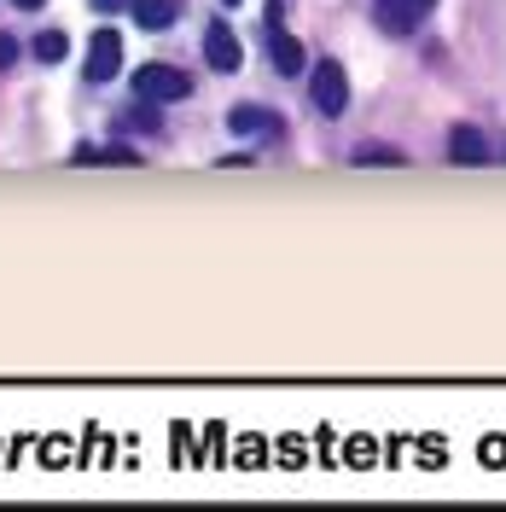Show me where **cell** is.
<instances>
[{
    "mask_svg": "<svg viewBox=\"0 0 506 512\" xmlns=\"http://www.w3.org/2000/svg\"><path fill=\"white\" fill-rule=\"evenodd\" d=\"M285 12H280V0H268V30H262V41H268V59H274V70H280V76H303V41H297V35L285 30L280 24Z\"/></svg>",
    "mask_w": 506,
    "mask_h": 512,
    "instance_id": "cell-1",
    "label": "cell"
},
{
    "mask_svg": "<svg viewBox=\"0 0 506 512\" xmlns=\"http://www.w3.org/2000/svg\"><path fill=\"white\" fill-rule=\"evenodd\" d=\"M134 94L152 99V105H169V99H187L192 82L175 64H140V70H134Z\"/></svg>",
    "mask_w": 506,
    "mask_h": 512,
    "instance_id": "cell-2",
    "label": "cell"
},
{
    "mask_svg": "<svg viewBox=\"0 0 506 512\" xmlns=\"http://www.w3.org/2000/svg\"><path fill=\"white\" fill-rule=\"evenodd\" d=\"M309 99H315L320 117H344V105H349V76H344V64L320 59V70L309 76Z\"/></svg>",
    "mask_w": 506,
    "mask_h": 512,
    "instance_id": "cell-3",
    "label": "cell"
},
{
    "mask_svg": "<svg viewBox=\"0 0 506 512\" xmlns=\"http://www.w3.org/2000/svg\"><path fill=\"white\" fill-rule=\"evenodd\" d=\"M204 59H210V70H222V76H233V70L245 64V47H239V35L227 30V18H216V24L204 30Z\"/></svg>",
    "mask_w": 506,
    "mask_h": 512,
    "instance_id": "cell-4",
    "label": "cell"
},
{
    "mask_svg": "<svg viewBox=\"0 0 506 512\" xmlns=\"http://www.w3.org/2000/svg\"><path fill=\"white\" fill-rule=\"evenodd\" d=\"M123 70V35L117 30H99L88 41V82H111Z\"/></svg>",
    "mask_w": 506,
    "mask_h": 512,
    "instance_id": "cell-5",
    "label": "cell"
},
{
    "mask_svg": "<svg viewBox=\"0 0 506 512\" xmlns=\"http://www.w3.org/2000/svg\"><path fill=\"white\" fill-rule=\"evenodd\" d=\"M448 158L454 163H466V169H477V163H489V146H483V134H477V128H454V134H448Z\"/></svg>",
    "mask_w": 506,
    "mask_h": 512,
    "instance_id": "cell-6",
    "label": "cell"
},
{
    "mask_svg": "<svg viewBox=\"0 0 506 512\" xmlns=\"http://www.w3.org/2000/svg\"><path fill=\"white\" fill-rule=\"evenodd\" d=\"M181 18V0H134V24L140 30H169Z\"/></svg>",
    "mask_w": 506,
    "mask_h": 512,
    "instance_id": "cell-7",
    "label": "cell"
},
{
    "mask_svg": "<svg viewBox=\"0 0 506 512\" xmlns=\"http://www.w3.org/2000/svg\"><path fill=\"white\" fill-rule=\"evenodd\" d=\"M379 24L390 35H408L413 24H419V6H413V0H379Z\"/></svg>",
    "mask_w": 506,
    "mask_h": 512,
    "instance_id": "cell-8",
    "label": "cell"
},
{
    "mask_svg": "<svg viewBox=\"0 0 506 512\" xmlns=\"http://www.w3.org/2000/svg\"><path fill=\"white\" fill-rule=\"evenodd\" d=\"M227 128H233V134H262V128H280V123H274L262 105H233V111H227Z\"/></svg>",
    "mask_w": 506,
    "mask_h": 512,
    "instance_id": "cell-9",
    "label": "cell"
},
{
    "mask_svg": "<svg viewBox=\"0 0 506 512\" xmlns=\"http://www.w3.org/2000/svg\"><path fill=\"white\" fill-rule=\"evenodd\" d=\"M64 53H70V41H64L59 30H47V35H35V59H47V64H59Z\"/></svg>",
    "mask_w": 506,
    "mask_h": 512,
    "instance_id": "cell-10",
    "label": "cell"
},
{
    "mask_svg": "<svg viewBox=\"0 0 506 512\" xmlns=\"http://www.w3.org/2000/svg\"><path fill=\"white\" fill-rule=\"evenodd\" d=\"M355 163H379V169H396V163H402V152H390V146H361V152H355Z\"/></svg>",
    "mask_w": 506,
    "mask_h": 512,
    "instance_id": "cell-11",
    "label": "cell"
},
{
    "mask_svg": "<svg viewBox=\"0 0 506 512\" xmlns=\"http://www.w3.org/2000/svg\"><path fill=\"white\" fill-rule=\"evenodd\" d=\"M12 59H18V41H12V35H0V70H12Z\"/></svg>",
    "mask_w": 506,
    "mask_h": 512,
    "instance_id": "cell-12",
    "label": "cell"
},
{
    "mask_svg": "<svg viewBox=\"0 0 506 512\" xmlns=\"http://www.w3.org/2000/svg\"><path fill=\"white\" fill-rule=\"evenodd\" d=\"M99 163H140L128 146H111V152H99Z\"/></svg>",
    "mask_w": 506,
    "mask_h": 512,
    "instance_id": "cell-13",
    "label": "cell"
},
{
    "mask_svg": "<svg viewBox=\"0 0 506 512\" xmlns=\"http://www.w3.org/2000/svg\"><path fill=\"white\" fill-rule=\"evenodd\" d=\"M12 6H24V12H35V6H47V0H12Z\"/></svg>",
    "mask_w": 506,
    "mask_h": 512,
    "instance_id": "cell-14",
    "label": "cell"
},
{
    "mask_svg": "<svg viewBox=\"0 0 506 512\" xmlns=\"http://www.w3.org/2000/svg\"><path fill=\"white\" fill-rule=\"evenodd\" d=\"M413 6H419V12H431V6H437V0H413Z\"/></svg>",
    "mask_w": 506,
    "mask_h": 512,
    "instance_id": "cell-15",
    "label": "cell"
},
{
    "mask_svg": "<svg viewBox=\"0 0 506 512\" xmlns=\"http://www.w3.org/2000/svg\"><path fill=\"white\" fill-rule=\"evenodd\" d=\"M222 6H239V0H222Z\"/></svg>",
    "mask_w": 506,
    "mask_h": 512,
    "instance_id": "cell-16",
    "label": "cell"
}]
</instances>
